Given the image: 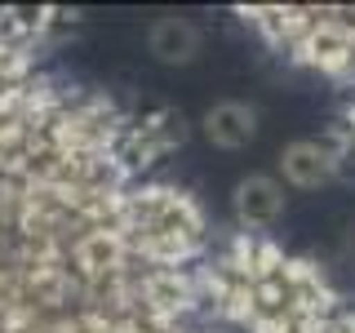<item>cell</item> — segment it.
Listing matches in <instances>:
<instances>
[{"mask_svg": "<svg viewBox=\"0 0 355 333\" xmlns=\"http://www.w3.org/2000/svg\"><path fill=\"white\" fill-rule=\"evenodd\" d=\"M258 125H262V111L253 103H244V98H222V103H214L200 116V133L218 151H244L258 138Z\"/></svg>", "mask_w": 355, "mask_h": 333, "instance_id": "4", "label": "cell"}, {"mask_svg": "<svg viewBox=\"0 0 355 333\" xmlns=\"http://www.w3.org/2000/svg\"><path fill=\"white\" fill-rule=\"evenodd\" d=\"M284 191H288V187L275 173H249V178H240L236 191H231V214H236L244 236L271 231L275 222L284 218V205H288Z\"/></svg>", "mask_w": 355, "mask_h": 333, "instance_id": "3", "label": "cell"}, {"mask_svg": "<svg viewBox=\"0 0 355 333\" xmlns=\"http://www.w3.org/2000/svg\"><path fill=\"white\" fill-rule=\"evenodd\" d=\"M169 147L0 18V333H205V218L155 178Z\"/></svg>", "mask_w": 355, "mask_h": 333, "instance_id": "1", "label": "cell"}, {"mask_svg": "<svg viewBox=\"0 0 355 333\" xmlns=\"http://www.w3.org/2000/svg\"><path fill=\"white\" fill-rule=\"evenodd\" d=\"M151 53L160 62H191L196 53H200V44H205V36H200V27L196 22H187V18H160L151 27Z\"/></svg>", "mask_w": 355, "mask_h": 333, "instance_id": "5", "label": "cell"}, {"mask_svg": "<svg viewBox=\"0 0 355 333\" xmlns=\"http://www.w3.org/2000/svg\"><path fill=\"white\" fill-rule=\"evenodd\" d=\"M351 160V138L347 129L324 133V138H293L275 160V178L288 191H320L342 173V164Z\"/></svg>", "mask_w": 355, "mask_h": 333, "instance_id": "2", "label": "cell"}]
</instances>
